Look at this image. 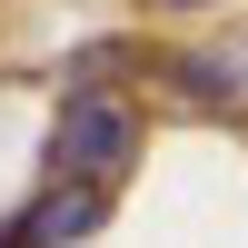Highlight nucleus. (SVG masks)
<instances>
[{
	"label": "nucleus",
	"mask_w": 248,
	"mask_h": 248,
	"mask_svg": "<svg viewBox=\"0 0 248 248\" xmlns=\"http://www.w3.org/2000/svg\"><path fill=\"white\" fill-rule=\"evenodd\" d=\"M169 79H179V90H189V99H199V109H229V99L248 90V79L229 70V60H169Z\"/></svg>",
	"instance_id": "7ed1b4c3"
},
{
	"label": "nucleus",
	"mask_w": 248,
	"mask_h": 248,
	"mask_svg": "<svg viewBox=\"0 0 248 248\" xmlns=\"http://www.w3.org/2000/svg\"><path fill=\"white\" fill-rule=\"evenodd\" d=\"M149 10H199V0H149Z\"/></svg>",
	"instance_id": "20e7f679"
},
{
	"label": "nucleus",
	"mask_w": 248,
	"mask_h": 248,
	"mask_svg": "<svg viewBox=\"0 0 248 248\" xmlns=\"http://www.w3.org/2000/svg\"><path fill=\"white\" fill-rule=\"evenodd\" d=\"M90 218H99V189H70V179H60L40 209H20L10 229H0V248H70Z\"/></svg>",
	"instance_id": "f03ea898"
},
{
	"label": "nucleus",
	"mask_w": 248,
	"mask_h": 248,
	"mask_svg": "<svg viewBox=\"0 0 248 248\" xmlns=\"http://www.w3.org/2000/svg\"><path fill=\"white\" fill-rule=\"evenodd\" d=\"M139 149V119L119 109V99H70V119H60V179H79V189H109L119 169H129Z\"/></svg>",
	"instance_id": "f257e3e1"
}]
</instances>
